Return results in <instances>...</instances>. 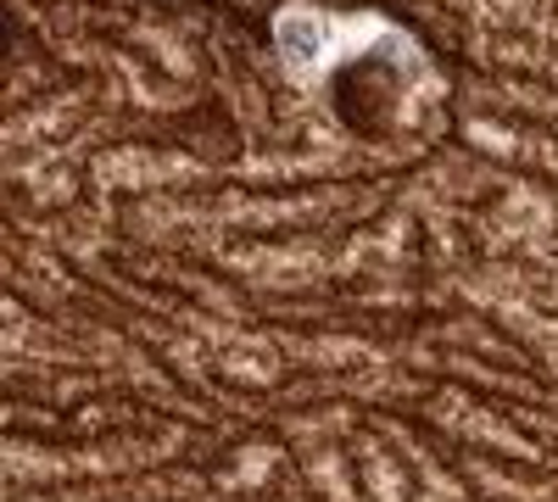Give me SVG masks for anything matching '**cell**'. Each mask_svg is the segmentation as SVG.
I'll return each mask as SVG.
<instances>
[{
    "label": "cell",
    "mask_w": 558,
    "mask_h": 502,
    "mask_svg": "<svg viewBox=\"0 0 558 502\" xmlns=\"http://www.w3.org/2000/svg\"><path fill=\"white\" fill-rule=\"evenodd\" d=\"M274 45H279V57H286L291 73H318L341 51V34H336V23L324 12L291 7V12H279V23H274Z\"/></svg>",
    "instance_id": "obj_1"
}]
</instances>
